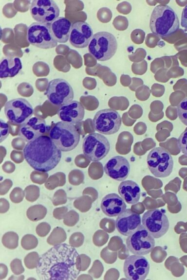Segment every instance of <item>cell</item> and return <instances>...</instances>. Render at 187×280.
Listing matches in <instances>:
<instances>
[{"mask_svg": "<svg viewBox=\"0 0 187 280\" xmlns=\"http://www.w3.org/2000/svg\"><path fill=\"white\" fill-rule=\"evenodd\" d=\"M141 224L140 215L130 209H126L118 215L115 221V227L118 231L126 236L135 231Z\"/></svg>", "mask_w": 187, "mask_h": 280, "instance_id": "18", "label": "cell"}, {"mask_svg": "<svg viewBox=\"0 0 187 280\" xmlns=\"http://www.w3.org/2000/svg\"><path fill=\"white\" fill-rule=\"evenodd\" d=\"M31 16L37 22L50 24L60 14L59 7L53 0H34L30 6Z\"/></svg>", "mask_w": 187, "mask_h": 280, "instance_id": "14", "label": "cell"}, {"mask_svg": "<svg viewBox=\"0 0 187 280\" xmlns=\"http://www.w3.org/2000/svg\"><path fill=\"white\" fill-rule=\"evenodd\" d=\"M40 258L37 252L34 251L28 254L24 258V262L25 266L30 269L37 268Z\"/></svg>", "mask_w": 187, "mask_h": 280, "instance_id": "30", "label": "cell"}, {"mask_svg": "<svg viewBox=\"0 0 187 280\" xmlns=\"http://www.w3.org/2000/svg\"><path fill=\"white\" fill-rule=\"evenodd\" d=\"M9 208V203L6 199L1 198L0 202V213H3L7 212Z\"/></svg>", "mask_w": 187, "mask_h": 280, "instance_id": "44", "label": "cell"}, {"mask_svg": "<svg viewBox=\"0 0 187 280\" xmlns=\"http://www.w3.org/2000/svg\"><path fill=\"white\" fill-rule=\"evenodd\" d=\"M122 119L117 111L106 108L99 110L93 120L94 130L104 135H112L117 132L121 125Z\"/></svg>", "mask_w": 187, "mask_h": 280, "instance_id": "10", "label": "cell"}, {"mask_svg": "<svg viewBox=\"0 0 187 280\" xmlns=\"http://www.w3.org/2000/svg\"><path fill=\"white\" fill-rule=\"evenodd\" d=\"M47 212L46 208L41 205H35L29 207L26 211L28 218L33 222L43 219Z\"/></svg>", "mask_w": 187, "mask_h": 280, "instance_id": "25", "label": "cell"}, {"mask_svg": "<svg viewBox=\"0 0 187 280\" xmlns=\"http://www.w3.org/2000/svg\"><path fill=\"white\" fill-rule=\"evenodd\" d=\"M91 202L87 197H80L76 199L74 202V206L80 212L87 211L91 208Z\"/></svg>", "mask_w": 187, "mask_h": 280, "instance_id": "31", "label": "cell"}, {"mask_svg": "<svg viewBox=\"0 0 187 280\" xmlns=\"http://www.w3.org/2000/svg\"><path fill=\"white\" fill-rule=\"evenodd\" d=\"M8 273V268L7 266L2 263L0 264V280L6 278Z\"/></svg>", "mask_w": 187, "mask_h": 280, "instance_id": "45", "label": "cell"}, {"mask_svg": "<svg viewBox=\"0 0 187 280\" xmlns=\"http://www.w3.org/2000/svg\"><path fill=\"white\" fill-rule=\"evenodd\" d=\"M80 271V255L66 244L54 245L42 255L36 269L39 279L42 280H73Z\"/></svg>", "mask_w": 187, "mask_h": 280, "instance_id": "1", "label": "cell"}, {"mask_svg": "<svg viewBox=\"0 0 187 280\" xmlns=\"http://www.w3.org/2000/svg\"><path fill=\"white\" fill-rule=\"evenodd\" d=\"M10 267L12 271L16 275H20L24 271L21 261L19 259H15L11 262Z\"/></svg>", "mask_w": 187, "mask_h": 280, "instance_id": "36", "label": "cell"}, {"mask_svg": "<svg viewBox=\"0 0 187 280\" xmlns=\"http://www.w3.org/2000/svg\"><path fill=\"white\" fill-rule=\"evenodd\" d=\"M47 130L48 126L44 119L33 117L20 125L19 134L28 142L43 135Z\"/></svg>", "mask_w": 187, "mask_h": 280, "instance_id": "19", "label": "cell"}, {"mask_svg": "<svg viewBox=\"0 0 187 280\" xmlns=\"http://www.w3.org/2000/svg\"><path fill=\"white\" fill-rule=\"evenodd\" d=\"M127 249L133 254L145 255L150 253L155 246L154 238L143 225L129 235L126 241Z\"/></svg>", "mask_w": 187, "mask_h": 280, "instance_id": "9", "label": "cell"}, {"mask_svg": "<svg viewBox=\"0 0 187 280\" xmlns=\"http://www.w3.org/2000/svg\"><path fill=\"white\" fill-rule=\"evenodd\" d=\"M26 37L30 44L40 49H52L57 44L49 24L38 22L32 23L28 27Z\"/></svg>", "mask_w": 187, "mask_h": 280, "instance_id": "8", "label": "cell"}, {"mask_svg": "<svg viewBox=\"0 0 187 280\" xmlns=\"http://www.w3.org/2000/svg\"><path fill=\"white\" fill-rule=\"evenodd\" d=\"M26 193L25 195L26 199L29 202L36 201L39 196V191L37 190L31 189L27 188L26 189Z\"/></svg>", "mask_w": 187, "mask_h": 280, "instance_id": "40", "label": "cell"}, {"mask_svg": "<svg viewBox=\"0 0 187 280\" xmlns=\"http://www.w3.org/2000/svg\"><path fill=\"white\" fill-rule=\"evenodd\" d=\"M1 241L5 247L10 249H14L18 246L19 236L16 232L9 231L3 235Z\"/></svg>", "mask_w": 187, "mask_h": 280, "instance_id": "27", "label": "cell"}, {"mask_svg": "<svg viewBox=\"0 0 187 280\" xmlns=\"http://www.w3.org/2000/svg\"><path fill=\"white\" fill-rule=\"evenodd\" d=\"M51 230L50 225L46 222H42L36 227V233L38 236L43 237L46 236Z\"/></svg>", "mask_w": 187, "mask_h": 280, "instance_id": "37", "label": "cell"}, {"mask_svg": "<svg viewBox=\"0 0 187 280\" xmlns=\"http://www.w3.org/2000/svg\"><path fill=\"white\" fill-rule=\"evenodd\" d=\"M142 223L156 239L164 235L169 227L167 216L163 210L158 209L150 210L144 213L142 218Z\"/></svg>", "mask_w": 187, "mask_h": 280, "instance_id": "13", "label": "cell"}, {"mask_svg": "<svg viewBox=\"0 0 187 280\" xmlns=\"http://www.w3.org/2000/svg\"><path fill=\"white\" fill-rule=\"evenodd\" d=\"M177 113L180 121L187 126V97L182 100L178 104Z\"/></svg>", "mask_w": 187, "mask_h": 280, "instance_id": "29", "label": "cell"}, {"mask_svg": "<svg viewBox=\"0 0 187 280\" xmlns=\"http://www.w3.org/2000/svg\"><path fill=\"white\" fill-rule=\"evenodd\" d=\"M181 25L182 27L187 30V4L183 9L181 18Z\"/></svg>", "mask_w": 187, "mask_h": 280, "instance_id": "43", "label": "cell"}, {"mask_svg": "<svg viewBox=\"0 0 187 280\" xmlns=\"http://www.w3.org/2000/svg\"><path fill=\"white\" fill-rule=\"evenodd\" d=\"M118 192L124 200L129 204H136L140 198V188L138 184L132 180L121 182L118 187Z\"/></svg>", "mask_w": 187, "mask_h": 280, "instance_id": "23", "label": "cell"}, {"mask_svg": "<svg viewBox=\"0 0 187 280\" xmlns=\"http://www.w3.org/2000/svg\"><path fill=\"white\" fill-rule=\"evenodd\" d=\"M72 26L70 21L62 17L56 18L50 24L51 33L57 42L64 43L68 41Z\"/></svg>", "mask_w": 187, "mask_h": 280, "instance_id": "22", "label": "cell"}, {"mask_svg": "<svg viewBox=\"0 0 187 280\" xmlns=\"http://www.w3.org/2000/svg\"><path fill=\"white\" fill-rule=\"evenodd\" d=\"M151 32L160 37H166L179 29L178 17L170 6L159 4L153 9L150 20Z\"/></svg>", "mask_w": 187, "mask_h": 280, "instance_id": "3", "label": "cell"}, {"mask_svg": "<svg viewBox=\"0 0 187 280\" xmlns=\"http://www.w3.org/2000/svg\"><path fill=\"white\" fill-rule=\"evenodd\" d=\"M49 137L60 151L69 152L77 146L80 135L74 124L60 121L51 128Z\"/></svg>", "mask_w": 187, "mask_h": 280, "instance_id": "4", "label": "cell"}, {"mask_svg": "<svg viewBox=\"0 0 187 280\" xmlns=\"http://www.w3.org/2000/svg\"><path fill=\"white\" fill-rule=\"evenodd\" d=\"M150 268V263L146 258L133 254L125 260L123 271L128 280H144L149 274Z\"/></svg>", "mask_w": 187, "mask_h": 280, "instance_id": "15", "label": "cell"}, {"mask_svg": "<svg viewBox=\"0 0 187 280\" xmlns=\"http://www.w3.org/2000/svg\"><path fill=\"white\" fill-rule=\"evenodd\" d=\"M178 146L181 151L187 156V129L183 131L179 137Z\"/></svg>", "mask_w": 187, "mask_h": 280, "instance_id": "34", "label": "cell"}, {"mask_svg": "<svg viewBox=\"0 0 187 280\" xmlns=\"http://www.w3.org/2000/svg\"><path fill=\"white\" fill-rule=\"evenodd\" d=\"M10 128L9 125L4 121L0 120V142H2L9 135Z\"/></svg>", "mask_w": 187, "mask_h": 280, "instance_id": "38", "label": "cell"}, {"mask_svg": "<svg viewBox=\"0 0 187 280\" xmlns=\"http://www.w3.org/2000/svg\"><path fill=\"white\" fill-rule=\"evenodd\" d=\"M67 211L68 208L66 207L56 208L53 212V216L58 220L62 219Z\"/></svg>", "mask_w": 187, "mask_h": 280, "instance_id": "41", "label": "cell"}, {"mask_svg": "<svg viewBox=\"0 0 187 280\" xmlns=\"http://www.w3.org/2000/svg\"><path fill=\"white\" fill-rule=\"evenodd\" d=\"M38 244L37 238L33 235L26 234L21 239V245L25 250H31L37 247Z\"/></svg>", "mask_w": 187, "mask_h": 280, "instance_id": "28", "label": "cell"}, {"mask_svg": "<svg viewBox=\"0 0 187 280\" xmlns=\"http://www.w3.org/2000/svg\"><path fill=\"white\" fill-rule=\"evenodd\" d=\"M117 42L111 33L102 31L94 34L88 45L89 53L97 60L105 61L115 53Z\"/></svg>", "mask_w": 187, "mask_h": 280, "instance_id": "5", "label": "cell"}, {"mask_svg": "<svg viewBox=\"0 0 187 280\" xmlns=\"http://www.w3.org/2000/svg\"><path fill=\"white\" fill-rule=\"evenodd\" d=\"M17 279L19 280H23L24 279V277L23 275H21L20 276V277H19L18 278V277L14 278V277L11 276V277L9 278V280H15V279L16 280Z\"/></svg>", "mask_w": 187, "mask_h": 280, "instance_id": "46", "label": "cell"}, {"mask_svg": "<svg viewBox=\"0 0 187 280\" xmlns=\"http://www.w3.org/2000/svg\"><path fill=\"white\" fill-rule=\"evenodd\" d=\"M46 95L50 103L58 106L72 102L74 97L72 86L62 78L54 79L49 82Z\"/></svg>", "mask_w": 187, "mask_h": 280, "instance_id": "11", "label": "cell"}, {"mask_svg": "<svg viewBox=\"0 0 187 280\" xmlns=\"http://www.w3.org/2000/svg\"><path fill=\"white\" fill-rule=\"evenodd\" d=\"M79 220V214L75 210L67 212L64 216L63 223L68 227L74 226Z\"/></svg>", "mask_w": 187, "mask_h": 280, "instance_id": "32", "label": "cell"}, {"mask_svg": "<svg viewBox=\"0 0 187 280\" xmlns=\"http://www.w3.org/2000/svg\"><path fill=\"white\" fill-rule=\"evenodd\" d=\"M24 195L20 189H15L11 193L10 198L14 203H19L23 200Z\"/></svg>", "mask_w": 187, "mask_h": 280, "instance_id": "39", "label": "cell"}, {"mask_svg": "<svg viewBox=\"0 0 187 280\" xmlns=\"http://www.w3.org/2000/svg\"><path fill=\"white\" fill-rule=\"evenodd\" d=\"M104 171L105 174L112 179L119 181H124L130 173V163L122 156H114L105 164Z\"/></svg>", "mask_w": 187, "mask_h": 280, "instance_id": "17", "label": "cell"}, {"mask_svg": "<svg viewBox=\"0 0 187 280\" xmlns=\"http://www.w3.org/2000/svg\"><path fill=\"white\" fill-rule=\"evenodd\" d=\"M82 150L84 156L92 161H98L104 158L110 150L109 140L96 133L87 135L83 139Z\"/></svg>", "mask_w": 187, "mask_h": 280, "instance_id": "7", "label": "cell"}, {"mask_svg": "<svg viewBox=\"0 0 187 280\" xmlns=\"http://www.w3.org/2000/svg\"><path fill=\"white\" fill-rule=\"evenodd\" d=\"M28 164L38 172H47L54 169L61 158V151L50 137L42 135L29 141L23 150Z\"/></svg>", "mask_w": 187, "mask_h": 280, "instance_id": "2", "label": "cell"}, {"mask_svg": "<svg viewBox=\"0 0 187 280\" xmlns=\"http://www.w3.org/2000/svg\"><path fill=\"white\" fill-rule=\"evenodd\" d=\"M67 202V196L66 194L62 190L57 191L53 196L52 203L54 205L57 206L64 204Z\"/></svg>", "mask_w": 187, "mask_h": 280, "instance_id": "35", "label": "cell"}, {"mask_svg": "<svg viewBox=\"0 0 187 280\" xmlns=\"http://www.w3.org/2000/svg\"><path fill=\"white\" fill-rule=\"evenodd\" d=\"M147 163L150 173L156 177H166L172 172L173 158L168 151L161 147H154L150 151Z\"/></svg>", "mask_w": 187, "mask_h": 280, "instance_id": "6", "label": "cell"}, {"mask_svg": "<svg viewBox=\"0 0 187 280\" xmlns=\"http://www.w3.org/2000/svg\"><path fill=\"white\" fill-rule=\"evenodd\" d=\"M67 239V235L65 230L60 227L54 228L47 238L48 244L56 245L64 242Z\"/></svg>", "mask_w": 187, "mask_h": 280, "instance_id": "26", "label": "cell"}, {"mask_svg": "<svg viewBox=\"0 0 187 280\" xmlns=\"http://www.w3.org/2000/svg\"><path fill=\"white\" fill-rule=\"evenodd\" d=\"M84 237L83 234L79 232L73 233L69 238L70 245L74 247H78L81 246L84 242Z\"/></svg>", "mask_w": 187, "mask_h": 280, "instance_id": "33", "label": "cell"}, {"mask_svg": "<svg viewBox=\"0 0 187 280\" xmlns=\"http://www.w3.org/2000/svg\"><path fill=\"white\" fill-rule=\"evenodd\" d=\"M100 206L103 212L109 217L118 216L127 208L124 199L114 193L105 196L101 201Z\"/></svg>", "mask_w": 187, "mask_h": 280, "instance_id": "21", "label": "cell"}, {"mask_svg": "<svg viewBox=\"0 0 187 280\" xmlns=\"http://www.w3.org/2000/svg\"><path fill=\"white\" fill-rule=\"evenodd\" d=\"M57 115L62 121L76 124L83 120L85 109L80 102L72 101L60 106L58 110Z\"/></svg>", "mask_w": 187, "mask_h": 280, "instance_id": "20", "label": "cell"}, {"mask_svg": "<svg viewBox=\"0 0 187 280\" xmlns=\"http://www.w3.org/2000/svg\"><path fill=\"white\" fill-rule=\"evenodd\" d=\"M94 35L91 26L85 21H77L72 24L69 36L71 44L76 48L87 47Z\"/></svg>", "mask_w": 187, "mask_h": 280, "instance_id": "16", "label": "cell"}, {"mask_svg": "<svg viewBox=\"0 0 187 280\" xmlns=\"http://www.w3.org/2000/svg\"><path fill=\"white\" fill-rule=\"evenodd\" d=\"M20 59L17 56H7L1 59L0 63V77L1 79L13 77L22 69Z\"/></svg>", "mask_w": 187, "mask_h": 280, "instance_id": "24", "label": "cell"}, {"mask_svg": "<svg viewBox=\"0 0 187 280\" xmlns=\"http://www.w3.org/2000/svg\"><path fill=\"white\" fill-rule=\"evenodd\" d=\"M80 271H85L89 266L90 259L85 254H80Z\"/></svg>", "mask_w": 187, "mask_h": 280, "instance_id": "42", "label": "cell"}, {"mask_svg": "<svg viewBox=\"0 0 187 280\" xmlns=\"http://www.w3.org/2000/svg\"><path fill=\"white\" fill-rule=\"evenodd\" d=\"M4 112L9 122L21 125L31 118L34 109L27 100L18 98L7 101L4 105Z\"/></svg>", "mask_w": 187, "mask_h": 280, "instance_id": "12", "label": "cell"}]
</instances>
